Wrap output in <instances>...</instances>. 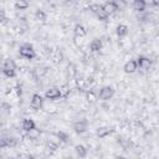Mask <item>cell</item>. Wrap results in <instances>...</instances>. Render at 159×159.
<instances>
[{"instance_id": "obj_16", "label": "cell", "mask_w": 159, "mask_h": 159, "mask_svg": "<svg viewBox=\"0 0 159 159\" xmlns=\"http://www.w3.org/2000/svg\"><path fill=\"white\" fill-rule=\"evenodd\" d=\"M14 6L16 10H26V9H29L30 2H29V0H16Z\"/></svg>"}, {"instance_id": "obj_21", "label": "cell", "mask_w": 159, "mask_h": 159, "mask_svg": "<svg viewBox=\"0 0 159 159\" xmlns=\"http://www.w3.org/2000/svg\"><path fill=\"white\" fill-rule=\"evenodd\" d=\"M67 1H68V2H71V4H76L78 0H67Z\"/></svg>"}, {"instance_id": "obj_12", "label": "cell", "mask_w": 159, "mask_h": 159, "mask_svg": "<svg viewBox=\"0 0 159 159\" xmlns=\"http://www.w3.org/2000/svg\"><path fill=\"white\" fill-rule=\"evenodd\" d=\"M35 128H36V124H35L34 119H31V118H25V119L22 120V129H24L25 132H30V130H32V129H35Z\"/></svg>"}, {"instance_id": "obj_2", "label": "cell", "mask_w": 159, "mask_h": 159, "mask_svg": "<svg viewBox=\"0 0 159 159\" xmlns=\"http://www.w3.org/2000/svg\"><path fill=\"white\" fill-rule=\"evenodd\" d=\"M19 53L21 57L26 58V60H32L35 56H36V52H35V48L31 43H22L19 48Z\"/></svg>"}, {"instance_id": "obj_15", "label": "cell", "mask_w": 159, "mask_h": 159, "mask_svg": "<svg viewBox=\"0 0 159 159\" xmlns=\"http://www.w3.org/2000/svg\"><path fill=\"white\" fill-rule=\"evenodd\" d=\"M75 152H76V154H77L80 158L87 157V153H88L87 148H86L84 145H82V144H77V145L75 147Z\"/></svg>"}, {"instance_id": "obj_20", "label": "cell", "mask_w": 159, "mask_h": 159, "mask_svg": "<svg viewBox=\"0 0 159 159\" xmlns=\"http://www.w3.org/2000/svg\"><path fill=\"white\" fill-rule=\"evenodd\" d=\"M153 4H154L155 6H159V0H153Z\"/></svg>"}, {"instance_id": "obj_19", "label": "cell", "mask_w": 159, "mask_h": 159, "mask_svg": "<svg viewBox=\"0 0 159 159\" xmlns=\"http://www.w3.org/2000/svg\"><path fill=\"white\" fill-rule=\"evenodd\" d=\"M57 138H58L60 142H63V143H68L70 142V138L65 132H58L57 133Z\"/></svg>"}, {"instance_id": "obj_6", "label": "cell", "mask_w": 159, "mask_h": 159, "mask_svg": "<svg viewBox=\"0 0 159 159\" xmlns=\"http://www.w3.org/2000/svg\"><path fill=\"white\" fill-rule=\"evenodd\" d=\"M30 106L34 109H41L43 107V97L41 94H39V93L32 94L31 101H30Z\"/></svg>"}, {"instance_id": "obj_13", "label": "cell", "mask_w": 159, "mask_h": 159, "mask_svg": "<svg viewBox=\"0 0 159 159\" xmlns=\"http://www.w3.org/2000/svg\"><path fill=\"white\" fill-rule=\"evenodd\" d=\"M116 32H117L118 37H125L128 35V32H129V27L127 25H124V24H119L117 26V29H116Z\"/></svg>"}, {"instance_id": "obj_4", "label": "cell", "mask_w": 159, "mask_h": 159, "mask_svg": "<svg viewBox=\"0 0 159 159\" xmlns=\"http://www.w3.org/2000/svg\"><path fill=\"white\" fill-rule=\"evenodd\" d=\"M62 97V91L56 87H51L45 92V98L48 101H57Z\"/></svg>"}, {"instance_id": "obj_5", "label": "cell", "mask_w": 159, "mask_h": 159, "mask_svg": "<svg viewBox=\"0 0 159 159\" xmlns=\"http://www.w3.org/2000/svg\"><path fill=\"white\" fill-rule=\"evenodd\" d=\"M72 128H73L76 134H82V133H84L88 129V122L86 119H80V120L73 123Z\"/></svg>"}, {"instance_id": "obj_7", "label": "cell", "mask_w": 159, "mask_h": 159, "mask_svg": "<svg viewBox=\"0 0 159 159\" xmlns=\"http://www.w3.org/2000/svg\"><path fill=\"white\" fill-rule=\"evenodd\" d=\"M114 133V128L113 127H109V125H103V127H98L97 130H96V135L99 137V138H106L111 134Z\"/></svg>"}, {"instance_id": "obj_18", "label": "cell", "mask_w": 159, "mask_h": 159, "mask_svg": "<svg viewBox=\"0 0 159 159\" xmlns=\"http://www.w3.org/2000/svg\"><path fill=\"white\" fill-rule=\"evenodd\" d=\"M46 17H47V15H46V12H45L43 10H41V9L36 10V12H35V19H36L37 21L43 22V21L46 20Z\"/></svg>"}, {"instance_id": "obj_3", "label": "cell", "mask_w": 159, "mask_h": 159, "mask_svg": "<svg viewBox=\"0 0 159 159\" xmlns=\"http://www.w3.org/2000/svg\"><path fill=\"white\" fill-rule=\"evenodd\" d=\"M116 93V89L112 86H103L98 92V99L99 101H109L113 98Z\"/></svg>"}, {"instance_id": "obj_17", "label": "cell", "mask_w": 159, "mask_h": 159, "mask_svg": "<svg viewBox=\"0 0 159 159\" xmlns=\"http://www.w3.org/2000/svg\"><path fill=\"white\" fill-rule=\"evenodd\" d=\"M145 0H133V7L137 11H143L145 9Z\"/></svg>"}, {"instance_id": "obj_10", "label": "cell", "mask_w": 159, "mask_h": 159, "mask_svg": "<svg viewBox=\"0 0 159 159\" xmlns=\"http://www.w3.org/2000/svg\"><path fill=\"white\" fill-rule=\"evenodd\" d=\"M102 7H103V10L106 11L107 15H112L118 10V6H117V4L114 1H106L102 5Z\"/></svg>"}, {"instance_id": "obj_1", "label": "cell", "mask_w": 159, "mask_h": 159, "mask_svg": "<svg viewBox=\"0 0 159 159\" xmlns=\"http://www.w3.org/2000/svg\"><path fill=\"white\" fill-rule=\"evenodd\" d=\"M2 73L6 76V77H15L16 75V63L14 60L11 58H7L2 63Z\"/></svg>"}, {"instance_id": "obj_8", "label": "cell", "mask_w": 159, "mask_h": 159, "mask_svg": "<svg viewBox=\"0 0 159 159\" xmlns=\"http://www.w3.org/2000/svg\"><path fill=\"white\" fill-rule=\"evenodd\" d=\"M91 11L96 15V17L98 19V20H104L108 15L106 14V11L103 10V7H102V5H92L91 6Z\"/></svg>"}, {"instance_id": "obj_22", "label": "cell", "mask_w": 159, "mask_h": 159, "mask_svg": "<svg viewBox=\"0 0 159 159\" xmlns=\"http://www.w3.org/2000/svg\"><path fill=\"white\" fill-rule=\"evenodd\" d=\"M47 1H50V0H47Z\"/></svg>"}, {"instance_id": "obj_11", "label": "cell", "mask_w": 159, "mask_h": 159, "mask_svg": "<svg viewBox=\"0 0 159 159\" xmlns=\"http://www.w3.org/2000/svg\"><path fill=\"white\" fill-rule=\"evenodd\" d=\"M137 62H138V67H139L140 70H144V71L149 70V68H150V66H152L150 60H149V58H147V57H139V58L137 60Z\"/></svg>"}, {"instance_id": "obj_9", "label": "cell", "mask_w": 159, "mask_h": 159, "mask_svg": "<svg viewBox=\"0 0 159 159\" xmlns=\"http://www.w3.org/2000/svg\"><path fill=\"white\" fill-rule=\"evenodd\" d=\"M123 70H124L125 73H134L138 70V62H137V60H128L124 63Z\"/></svg>"}, {"instance_id": "obj_14", "label": "cell", "mask_w": 159, "mask_h": 159, "mask_svg": "<svg viewBox=\"0 0 159 159\" xmlns=\"http://www.w3.org/2000/svg\"><path fill=\"white\" fill-rule=\"evenodd\" d=\"M89 48H91V51H93V52L101 51V50H102V41H101L99 39H93V40L91 41V43H89Z\"/></svg>"}]
</instances>
